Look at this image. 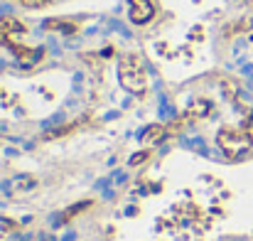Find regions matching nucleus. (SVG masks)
Wrapping results in <instances>:
<instances>
[{
  "label": "nucleus",
  "mask_w": 253,
  "mask_h": 241,
  "mask_svg": "<svg viewBox=\"0 0 253 241\" xmlns=\"http://www.w3.org/2000/svg\"><path fill=\"white\" fill-rule=\"evenodd\" d=\"M216 143L229 160H241L253 150V133L249 126H226L219 131Z\"/></svg>",
  "instance_id": "obj_1"
},
{
  "label": "nucleus",
  "mask_w": 253,
  "mask_h": 241,
  "mask_svg": "<svg viewBox=\"0 0 253 241\" xmlns=\"http://www.w3.org/2000/svg\"><path fill=\"white\" fill-rule=\"evenodd\" d=\"M118 81L126 91L143 96L148 89V74H145V64L138 54H123L121 64H118Z\"/></svg>",
  "instance_id": "obj_2"
},
{
  "label": "nucleus",
  "mask_w": 253,
  "mask_h": 241,
  "mask_svg": "<svg viewBox=\"0 0 253 241\" xmlns=\"http://www.w3.org/2000/svg\"><path fill=\"white\" fill-rule=\"evenodd\" d=\"M27 30H25V25L22 22H17V20H12V17H2L0 20V42L20 59V62H25V64H32V62H37L40 59V52L37 49H27V47H22V45H17V35H25Z\"/></svg>",
  "instance_id": "obj_3"
},
{
  "label": "nucleus",
  "mask_w": 253,
  "mask_h": 241,
  "mask_svg": "<svg viewBox=\"0 0 253 241\" xmlns=\"http://www.w3.org/2000/svg\"><path fill=\"white\" fill-rule=\"evenodd\" d=\"M155 17V2L153 0H130V20L135 25H145Z\"/></svg>",
  "instance_id": "obj_4"
},
{
  "label": "nucleus",
  "mask_w": 253,
  "mask_h": 241,
  "mask_svg": "<svg viewBox=\"0 0 253 241\" xmlns=\"http://www.w3.org/2000/svg\"><path fill=\"white\" fill-rule=\"evenodd\" d=\"M165 133H168L165 126H150V128L143 133V143H145V145H153V143H158L160 138H165Z\"/></svg>",
  "instance_id": "obj_5"
},
{
  "label": "nucleus",
  "mask_w": 253,
  "mask_h": 241,
  "mask_svg": "<svg viewBox=\"0 0 253 241\" xmlns=\"http://www.w3.org/2000/svg\"><path fill=\"white\" fill-rule=\"evenodd\" d=\"M15 229H17V224H15L12 219H2V217H0V239L10 237V234H12Z\"/></svg>",
  "instance_id": "obj_6"
},
{
  "label": "nucleus",
  "mask_w": 253,
  "mask_h": 241,
  "mask_svg": "<svg viewBox=\"0 0 253 241\" xmlns=\"http://www.w3.org/2000/svg\"><path fill=\"white\" fill-rule=\"evenodd\" d=\"M22 5H27V7H42V5H47L49 0H20Z\"/></svg>",
  "instance_id": "obj_7"
},
{
  "label": "nucleus",
  "mask_w": 253,
  "mask_h": 241,
  "mask_svg": "<svg viewBox=\"0 0 253 241\" xmlns=\"http://www.w3.org/2000/svg\"><path fill=\"white\" fill-rule=\"evenodd\" d=\"M140 160H148V153H140V155H135V158L130 160V165H138Z\"/></svg>",
  "instance_id": "obj_8"
}]
</instances>
